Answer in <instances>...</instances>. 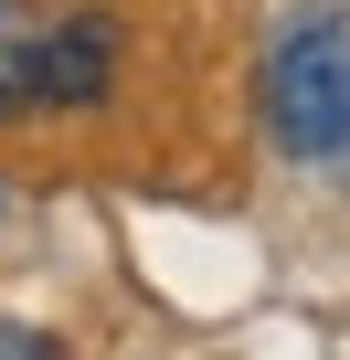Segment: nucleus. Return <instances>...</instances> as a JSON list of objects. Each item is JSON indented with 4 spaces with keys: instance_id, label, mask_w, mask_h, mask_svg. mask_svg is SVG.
I'll use <instances>...</instances> for the list:
<instances>
[{
    "instance_id": "nucleus-2",
    "label": "nucleus",
    "mask_w": 350,
    "mask_h": 360,
    "mask_svg": "<svg viewBox=\"0 0 350 360\" xmlns=\"http://www.w3.org/2000/svg\"><path fill=\"white\" fill-rule=\"evenodd\" d=\"M117 85V32L96 11L75 22H32L0 0V117H32V106H96Z\"/></svg>"
},
{
    "instance_id": "nucleus-1",
    "label": "nucleus",
    "mask_w": 350,
    "mask_h": 360,
    "mask_svg": "<svg viewBox=\"0 0 350 360\" xmlns=\"http://www.w3.org/2000/svg\"><path fill=\"white\" fill-rule=\"evenodd\" d=\"M265 127L287 159H350V22L308 11L265 53Z\"/></svg>"
},
{
    "instance_id": "nucleus-3",
    "label": "nucleus",
    "mask_w": 350,
    "mask_h": 360,
    "mask_svg": "<svg viewBox=\"0 0 350 360\" xmlns=\"http://www.w3.org/2000/svg\"><path fill=\"white\" fill-rule=\"evenodd\" d=\"M0 360H54V349H43L32 328H11V318H0Z\"/></svg>"
}]
</instances>
